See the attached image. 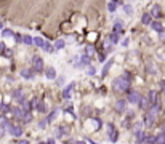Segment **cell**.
<instances>
[{
	"instance_id": "obj_1",
	"label": "cell",
	"mask_w": 165,
	"mask_h": 144,
	"mask_svg": "<svg viewBox=\"0 0 165 144\" xmlns=\"http://www.w3.org/2000/svg\"><path fill=\"white\" fill-rule=\"evenodd\" d=\"M128 88H130V80L125 77H117L112 83V90L115 93H125V91H128Z\"/></svg>"
},
{
	"instance_id": "obj_2",
	"label": "cell",
	"mask_w": 165,
	"mask_h": 144,
	"mask_svg": "<svg viewBox=\"0 0 165 144\" xmlns=\"http://www.w3.org/2000/svg\"><path fill=\"white\" fill-rule=\"evenodd\" d=\"M6 130L10 131V135L11 136H15V138H19V136L23 135V128L19 125H15V123H6V126H5Z\"/></svg>"
},
{
	"instance_id": "obj_3",
	"label": "cell",
	"mask_w": 165,
	"mask_h": 144,
	"mask_svg": "<svg viewBox=\"0 0 165 144\" xmlns=\"http://www.w3.org/2000/svg\"><path fill=\"white\" fill-rule=\"evenodd\" d=\"M140 101H141V95L135 90H130L128 91V102H132V104H140Z\"/></svg>"
},
{
	"instance_id": "obj_4",
	"label": "cell",
	"mask_w": 165,
	"mask_h": 144,
	"mask_svg": "<svg viewBox=\"0 0 165 144\" xmlns=\"http://www.w3.org/2000/svg\"><path fill=\"white\" fill-rule=\"evenodd\" d=\"M32 63H34V69H35L37 72L43 71V59L40 56H34L32 58Z\"/></svg>"
},
{
	"instance_id": "obj_5",
	"label": "cell",
	"mask_w": 165,
	"mask_h": 144,
	"mask_svg": "<svg viewBox=\"0 0 165 144\" xmlns=\"http://www.w3.org/2000/svg\"><path fill=\"white\" fill-rule=\"evenodd\" d=\"M34 75H35L34 69H23V71H21V77H23V78H27V80H32Z\"/></svg>"
},
{
	"instance_id": "obj_6",
	"label": "cell",
	"mask_w": 165,
	"mask_h": 144,
	"mask_svg": "<svg viewBox=\"0 0 165 144\" xmlns=\"http://www.w3.org/2000/svg\"><path fill=\"white\" fill-rule=\"evenodd\" d=\"M115 111L117 112H125L127 111V101L125 99H119V101L115 102Z\"/></svg>"
},
{
	"instance_id": "obj_7",
	"label": "cell",
	"mask_w": 165,
	"mask_h": 144,
	"mask_svg": "<svg viewBox=\"0 0 165 144\" xmlns=\"http://www.w3.org/2000/svg\"><path fill=\"white\" fill-rule=\"evenodd\" d=\"M108 135H109V138H111L112 141H115V139H117V130H115V126L111 125V123L108 125Z\"/></svg>"
},
{
	"instance_id": "obj_8",
	"label": "cell",
	"mask_w": 165,
	"mask_h": 144,
	"mask_svg": "<svg viewBox=\"0 0 165 144\" xmlns=\"http://www.w3.org/2000/svg\"><path fill=\"white\" fill-rule=\"evenodd\" d=\"M149 26H151V29H154L156 32H162V30L165 29V27H164V24L160 23V21H152V23L149 24Z\"/></svg>"
},
{
	"instance_id": "obj_9",
	"label": "cell",
	"mask_w": 165,
	"mask_h": 144,
	"mask_svg": "<svg viewBox=\"0 0 165 144\" xmlns=\"http://www.w3.org/2000/svg\"><path fill=\"white\" fill-rule=\"evenodd\" d=\"M45 75H47L48 80H55V78H56V71H55V67H47Z\"/></svg>"
},
{
	"instance_id": "obj_10",
	"label": "cell",
	"mask_w": 165,
	"mask_h": 144,
	"mask_svg": "<svg viewBox=\"0 0 165 144\" xmlns=\"http://www.w3.org/2000/svg\"><path fill=\"white\" fill-rule=\"evenodd\" d=\"M147 99H149V102H151V107L156 106V104H159V102H157V91H149Z\"/></svg>"
},
{
	"instance_id": "obj_11",
	"label": "cell",
	"mask_w": 165,
	"mask_h": 144,
	"mask_svg": "<svg viewBox=\"0 0 165 144\" xmlns=\"http://www.w3.org/2000/svg\"><path fill=\"white\" fill-rule=\"evenodd\" d=\"M138 106L141 109H144V111H147V109L151 107V102H149V99H147V96H146V98H141V101H140Z\"/></svg>"
},
{
	"instance_id": "obj_12",
	"label": "cell",
	"mask_w": 165,
	"mask_h": 144,
	"mask_svg": "<svg viewBox=\"0 0 165 144\" xmlns=\"http://www.w3.org/2000/svg\"><path fill=\"white\" fill-rule=\"evenodd\" d=\"M74 87H75V83H71V85H67V87L64 88V91H63V96H64V98H71V95H72V90H74Z\"/></svg>"
},
{
	"instance_id": "obj_13",
	"label": "cell",
	"mask_w": 165,
	"mask_h": 144,
	"mask_svg": "<svg viewBox=\"0 0 165 144\" xmlns=\"http://www.w3.org/2000/svg\"><path fill=\"white\" fill-rule=\"evenodd\" d=\"M13 98H15L18 102H23V101H26V99H24V93H23V90H16L15 93H13Z\"/></svg>"
},
{
	"instance_id": "obj_14",
	"label": "cell",
	"mask_w": 165,
	"mask_h": 144,
	"mask_svg": "<svg viewBox=\"0 0 165 144\" xmlns=\"http://www.w3.org/2000/svg\"><path fill=\"white\" fill-rule=\"evenodd\" d=\"M154 144H165V131L159 133V135L154 138Z\"/></svg>"
},
{
	"instance_id": "obj_15",
	"label": "cell",
	"mask_w": 165,
	"mask_h": 144,
	"mask_svg": "<svg viewBox=\"0 0 165 144\" xmlns=\"http://www.w3.org/2000/svg\"><path fill=\"white\" fill-rule=\"evenodd\" d=\"M21 42L24 43V45H32L34 43V39L30 35H21Z\"/></svg>"
},
{
	"instance_id": "obj_16",
	"label": "cell",
	"mask_w": 165,
	"mask_h": 144,
	"mask_svg": "<svg viewBox=\"0 0 165 144\" xmlns=\"http://www.w3.org/2000/svg\"><path fill=\"white\" fill-rule=\"evenodd\" d=\"M151 16H156V18L160 16V6L159 5H154L152 8H151Z\"/></svg>"
},
{
	"instance_id": "obj_17",
	"label": "cell",
	"mask_w": 165,
	"mask_h": 144,
	"mask_svg": "<svg viewBox=\"0 0 165 144\" xmlns=\"http://www.w3.org/2000/svg\"><path fill=\"white\" fill-rule=\"evenodd\" d=\"M135 136H136V139H138V143H143V141H144V135H143V130L136 128V130H135Z\"/></svg>"
},
{
	"instance_id": "obj_18",
	"label": "cell",
	"mask_w": 165,
	"mask_h": 144,
	"mask_svg": "<svg viewBox=\"0 0 165 144\" xmlns=\"http://www.w3.org/2000/svg\"><path fill=\"white\" fill-rule=\"evenodd\" d=\"M141 23L143 24H151L152 23V19H151V13H144L143 18H141Z\"/></svg>"
},
{
	"instance_id": "obj_19",
	"label": "cell",
	"mask_w": 165,
	"mask_h": 144,
	"mask_svg": "<svg viewBox=\"0 0 165 144\" xmlns=\"http://www.w3.org/2000/svg\"><path fill=\"white\" fill-rule=\"evenodd\" d=\"M21 120H23V123H29L30 120H32V114H30V112H24Z\"/></svg>"
},
{
	"instance_id": "obj_20",
	"label": "cell",
	"mask_w": 165,
	"mask_h": 144,
	"mask_svg": "<svg viewBox=\"0 0 165 144\" xmlns=\"http://www.w3.org/2000/svg\"><path fill=\"white\" fill-rule=\"evenodd\" d=\"M34 43H35L39 48H43V45H45V40H43L42 37H35V39H34Z\"/></svg>"
},
{
	"instance_id": "obj_21",
	"label": "cell",
	"mask_w": 165,
	"mask_h": 144,
	"mask_svg": "<svg viewBox=\"0 0 165 144\" xmlns=\"http://www.w3.org/2000/svg\"><path fill=\"white\" fill-rule=\"evenodd\" d=\"M64 47H66V42H64L63 39L56 40V43H55V50H61V48H64Z\"/></svg>"
},
{
	"instance_id": "obj_22",
	"label": "cell",
	"mask_w": 165,
	"mask_h": 144,
	"mask_svg": "<svg viewBox=\"0 0 165 144\" xmlns=\"http://www.w3.org/2000/svg\"><path fill=\"white\" fill-rule=\"evenodd\" d=\"M13 114H15L16 119H23V114H24V112H23L21 107H15V109H13Z\"/></svg>"
},
{
	"instance_id": "obj_23",
	"label": "cell",
	"mask_w": 165,
	"mask_h": 144,
	"mask_svg": "<svg viewBox=\"0 0 165 144\" xmlns=\"http://www.w3.org/2000/svg\"><path fill=\"white\" fill-rule=\"evenodd\" d=\"M21 109H23V112H29V111H30V102L23 101V102H21Z\"/></svg>"
},
{
	"instance_id": "obj_24",
	"label": "cell",
	"mask_w": 165,
	"mask_h": 144,
	"mask_svg": "<svg viewBox=\"0 0 165 144\" xmlns=\"http://www.w3.org/2000/svg\"><path fill=\"white\" fill-rule=\"evenodd\" d=\"M2 35L3 37H15V34H13V30H10V29H3L2 30Z\"/></svg>"
},
{
	"instance_id": "obj_25",
	"label": "cell",
	"mask_w": 165,
	"mask_h": 144,
	"mask_svg": "<svg viewBox=\"0 0 165 144\" xmlns=\"http://www.w3.org/2000/svg\"><path fill=\"white\" fill-rule=\"evenodd\" d=\"M108 8H109V11H115V10H117V3L112 0V2L108 3Z\"/></svg>"
},
{
	"instance_id": "obj_26",
	"label": "cell",
	"mask_w": 165,
	"mask_h": 144,
	"mask_svg": "<svg viewBox=\"0 0 165 144\" xmlns=\"http://www.w3.org/2000/svg\"><path fill=\"white\" fill-rule=\"evenodd\" d=\"M122 32V23H115L114 26V34H120Z\"/></svg>"
},
{
	"instance_id": "obj_27",
	"label": "cell",
	"mask_w": 165,
	"mask_h": 144,
	"mask_svg": "<svg viewBox=\"0 0 165 144\" xmlns=\"http://www.w3.org/2000/svg\"><path fill=\"white\" fill-rule=\"evenodd\" d=\"M109 40H112L111 43H117V42H119V34H114V32H112L111 37H109Z\"/></svg>"
},
{
	"instance_id": "obj_28",
	"label": "cell",
	"mask_w": 165,
	"mask_h": 144,
	"mask_svg": "<svg viewBox=\"0 0 165 144\" xmlns=\"http://www.w3.org/2000/svg\"><path fill=\"white\" fill-rule=\"evenodd\" d=\"M43 50L48 51V53H51V51H55V47H51L50 43H47V42H45V45H43Z\"/></svg>"
},
{
	"instance_id": "obj_29",
	"label": "cell",
	"mask_w": 165,
	"mask_h": 144,
	"mask_svg": "<svg viewBox=\"0 0 165 144\" xmlns=\"http://www.w3.org/2000/svg\"><path fill=\"white\" fill-rule=\"evenodd\" d=\"M123 11H125L127 15H132V13H133V8H132L130 5H125V6H123Z\"/></svg>"
},
{
	"instance_id": "obj_30",
	"label": "cell",
	"mask_w": 165,
	"mask_h": 144,
	"mask_svg": "<svg viewBox=\"0 0 165 144\" xmlns=\"http://www.w3.org/2000/svg\"><path fill=\"white\" fill-rule=\"evenodd\" d=\"M56 112H58V111H53L50 115H48V119H47V122H48V123H50V122H53V119H55V115H56Z\"/></svg>"
},
{
	"instance_id": "obj_31",
	"label": "cell",
	"mask_w": 165,
	"mask_h": 144,
	"mask_svg": "<svg viewBox=\"0 0 165 144\" xmlns=\"http://www.w3.org/2000/svg\"><path fill=\"white\" fill-rule=\"evenodd\" d=\"M88 63H90V56H88V54L82 56V64H88Z\"/></svg>"
},
{
	"instance_id": "obj_32",
	"label": "cell",
	"mask_w": 165,
	"mask_h": 144,
	"mask_svg": "<svg viewBox=\"0 0 165 144\" xmlns=\"http://www.w3.org/2000/svg\"><path fill=\"white\" fill-rule=\"evenodd\" d=\"M111 66H112V61H109V63L106 64V67H104V71H103V74H106V72L109 71V67H111Z\"/></svg>"
},
{
	"instance_id": "obj_33",
	"label": "cell",
	"mask_w": 165,
	"mask_h": 144,
	"mask_svg": "<svg viewBox=\"0 0 165 144\" xmlns=\"http://www.w3.org/2000/svg\"><path fill=\"white\" fill-rule=\"evenodd\" d=\"M87 53H88V54H93V47H91V45L87 47Z\"/></svg>"
},
{
	"instance_id": "obj_34",
	"label": "cell",
	"mask_w": 165,
	"mask_h": 144,
	"mask_svg": "<svg viewBox=\"0 0 165 144\" xmlns=\"http://www.w3.org/2000/svg\"><path fill=\"white\" fill-rule=\"evenodd\" d=\"M160 34V40H162V42H165V29L162 30V32H159Z\"/></svg>"
},
{
	"instance_id": "obj_35",
	"label": "cell",
	"mask_w": 165,
	"mask_h": 144,
	"mask_svg": "<svg viewBox=\"0 0 165 144\" xmlns=\"http://www.w3.org/2000/svg\"><path fill=\"white\" fill-rule=\"evenodd\" d=\"M5 51V45H3V42H0V54Z\"/></svg>"
},
{
	"instance_id": "obj_36",
	"label": "cell",
	"mask_w": 165,
	"mask_h": 144,
	"mask_svg": "<svg viewBox=\"0 0 165 144\" xmlns=\"http://www.w3.org/2000/svg\"><path fill=\"white\" fill-rule=\"evenodd\" d=\"M3 135H5V128H3V126H0V138H2Z\"/></svg>"
},
{
	"instance_id": "obj_37",
	"label": "cell",
	"mask_w": 165,
	"mask_h": 144,
	"mask_svg": "<svg viewBox=\"0 0 165 144\" xmlns=\"http://www.w3.org/2000/svg\"><path fill=\"white\" fill-rule=\"evenodd\" d=\"M58 85H64V77H61L59 80H58Z\"/></svg>"
},
{
	"instance_id": "obj_38",
	"label": "cell",
	"mask_w": 165,
	"mask_h": 144,
	"mask_svg": "<svg viewBox=\"0 0 165 144\" xmlns=\"http://www.w3.org/2000/svg\"><path fill=\"white\" fill-rule=\"evenodd\" d=\"M18 144H29V141H26V139H21V141H18Z\"/></svg>"
},
{
	"instance_id": "obj_39",
	"label": "cell",
	"mask_w": 165,
	"mask_h": 144,
	"mask_svg": "<svg viewBox=\"0 0 165 144\" xmlns=\"http://www.w3.org/2000/svg\"><path fill=\"white\" fill-rule=\"evenodd\" d=\"M88 74H90V75L95 74V69H93V67H90V69H88Z\"/></svg>"
},
{
	"instance_id": "obj_40",
	"label": "cell",
	"mask_w": 165,
	"mask_h": 144,
	"mask_svg": "<svg viewBox=\"0 0 165 144\" xmlns=\"http://www.w3.org/2000/svg\"><path fill=\"white\" fill-rule=\"evenodd\" d=\"M122 45H123V47H127V45H128V39H125V40H123V42H122Z\"/></svg>"
},
{
	"instance_id": "obj_41",
	"label": "cell",
	"mask_w": 165,
	"mask_h": 144,
	"mask_svg": "<svg viewBox=\"0 0 165 144\" xmlns=\"http://www.w3.org/2000/svg\"><path fill=\"white\" fill-rule=\"evenodd\" d=\"M47 144H55V141H53V139H48V141H47Z\"/></svg>"
},
{
	"instance_id": "obj_42",
	"label": "cell",
	"mask_w": 165,
	"mask_h": 144,
	"mask_svg": "<svg viewBox=\"0 0 165 144\" xmlns=\"http://www.w3.org/2000/svg\"><path fill=\"white\" fill-rule=\"evenodd\" d=\"M75 144H85V143H82V141H79V143H75Z\"/></svg>"
},
{
	"instance_id": "obj_43",
	"label": "cell",
	"mask_w": 165,
	"mask_h": 144,
	"mask_svg": "<svg viewBox=\"0 0 165 144\" xmlns=\"http://www.w3.org/2000/svg\"><path fill=\"white\" fill-rule=\"evenodd\" d=\"M2 27H3V24H2V23H0V29H2Z\"/></svg>"
},
{
	"instance_id": "obj_44",
	"label": "cell",
	"mask_w": 165,
	"mask_h": 144,
	"mask_svg": "<svg viewBox=\"0 0 165 144\" xmlns=\"http://www.w3.org/2000/svg\"><path fill=\"white\" fill-rule=\"evenodd\" d=\"M164 95H165V91H164Z\"/></svg>"
}]
</instances>
